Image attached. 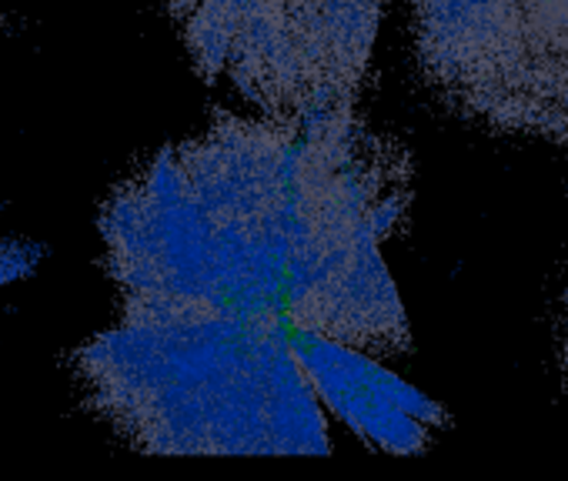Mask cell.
<instances>
[{
  "label": "cell",
  "mask_w": 568,
  "mask_h": 481,
  "mask_svg": "<svg viewBox=\"0 0 568 481\" xmlns=\"http://www.w3.org/2000/svg\"><path fill=\"white\" fill-rule=\"evenodd\" d=\"M408 194V157L355 111H261L164 147L111 197L101 231L128 318L271 321L395 355L408 325L382 240Z\"/></svg>",
  "instance_id": "1"
},
{
  "label": "cell",
  "mask_w": 568,
  "mask_h": 481,
  "mask_svg": "<svg viewBox=\"0 0 568 481\" xmlns=\"http://www.w3.org/2000/svg\"><path fill=\"white\" fill-rule=\"evenodd\" d=\"M81 361L98 405L151 454H328L322 398L288 325L124 318Z\"/></svg>",
  "instance_id": "2"
},
{
  "label": "cell",
  "mask_w": 568,
  "mask_h": 481,
  "mask_svg": "<svg viewBox=\"0 0 568 481\" xmlns=\"http://www.w3.org/2000/svg\"><path fill=\"white\" fill-rule=\"evenodd\" d=\"M207 81L274 117L352 111L388 0H164Z\"/></svg>",
  "instance_id": "3"
},
{
  "label": "cell",
  "mask_w": 568,
  "mask_h": 481,
  "mask_svg": "<svg viewBox=\"0 0 568 481\" xmlns=\"http://www.w3.org/2000/svg\"><path fill=\"white\" fill-rule=\"evenodd\" d=\"M292 341L322 405H328L372 444L392 454H415L445 421L438 405L408 388L402 378L382 371L368 351L298 328L292 331Z\"/></svg>",
  "instance_id": "4"
},
{
  "label": "cell",
  "mask_w": 568,
  "mask_h": 481,
  "mask_svg": "<svg viewBox=\"0 0 568 481\" xmlns=\"http://www.w3.org/2000/svg\"><path fill=\"white\" fill-rule=\"evenodd\" d=\"M41 248L38 245H24V240H11V237H0V288L28 278L38 262H41Z\"/></svg>",
  "instance_id": "5"
}]
</instances>
